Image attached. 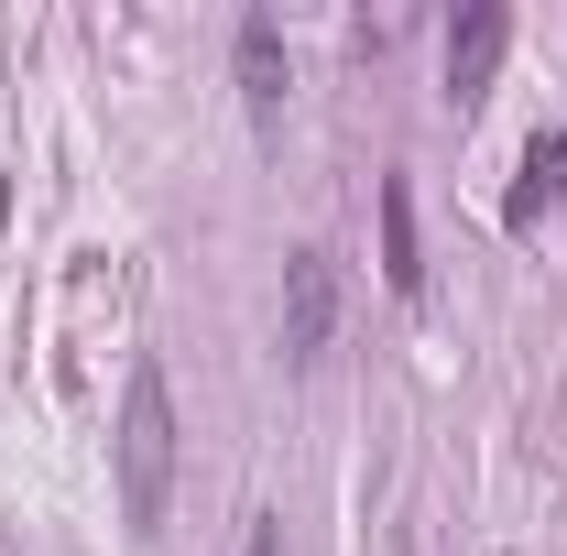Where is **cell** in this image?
<instances>
[{
    "label": "cell",
    "mask_w": 567,
    "mask_h": 556,
    "mask_svg": "<svg viewBox=\"0 0 567 556\" xmlns=\"http://www.w3.org/2000/svg\"><path fill=\"white\" fill-rule=\"evenodd\" d=\"M110 459H121V524L153 535V524H164V502H175V382H164V360H132Z\"/></svg>",
    "instance_id": "6da1fadb"
},
{
    "label": "cell",
    "mask_w": 567,
    "mask_h": 556,
    "mask_svg": "<svg viewBox=\"0 0 567 556\" xmlns=\"http://www.w3.org/2000/svg\"><path fill=\"white\" fill-rule=\"evenodd\" d=\"M502 55H513V11H502V0H470V11L447 22V99L481 110L492 76H502Z\"/></svg>",
    "instance_id": "7a4b0ae2"
},
{
    "label": "cell",
    "mask_w": 567,
    "mask_h": 556,
    "mask_svg": "<svg viewBox=\"0 0 567 556\" xmlns=\"http://www.w3.org/2000/svg\"><path fill=\"white\" fill-rule=\"evenodd\" d=\"M339 328V262L328 251H284V360H317Z\"/></svg>",
    "instance_id": "3957f363"
},
{
    "label": "cell",
    "mask_w": 567,
    "mask_h": 556,
    "mask_svg": "<svg viewBox=\"0 0 567 556\" xmlns=\"http://www.w3.org/2000/svg\"><path fill=\"white\" fill-rule=\"evenodd\" d=\"M284 87H295V66H284V22H274V11H251V22H240V99H251L262 132L284 121Z\"/></svg>",
    "instance_id": "277c9868"
},
{
    "label": "cell",
    "mask_w": 567,
    "mask_h": 556,
    "mask_svg": "<svg viewBox=\"0 0 567 556\" xmlns=\"http://www.w3.org/2000/svg\"><path fill=\"white\" fill-rule=\"evenodd\" d=\"M546 208H567V132H535V142H524V186L502 197V229H535Z\"/></svg>",
    "instance_id": "5b68a950"
},
{
    "label": "cell",
    "mask_w": 567,
    "mask_h": 556,
    "mask_svg": "<svg viewBox=\"0 0 567 556\" xmlns=\"http://www.w3.org/2000/svg\"><path fill=\"white\" fill-rule=\"evenodd\" d=\"M382 284H393V295H415V284H425V251H415V186H404V175L382 186Z\"/></svg>",
    "instance_id": "8992f818"
},
{
    "label": "cell",
    "mask_w": 567,
    "mask_h": 556,
    "mask_svg": "<svg viewBox=\"0 0 567 556\" xmlns=\"http://www.w3.org/2000/svg\"><path fill=\"white\" fill-rule=\"evenodd\" d=\"M240 556H284V524H274V513L251 524V546H240Z\"/></svg>",
    "instance_id": "52a82bcc"
},
{
    "label": "cell",
    "mask_w": 567,
    "mask_h": 556,
    "mask_svg": "<svg viewBox=\"0 0 567 556\" xmlns=\"http://www.w3.org/2000/svg\"><path fill=\"white\" fill-rule=\"evenodd\" d=\"M404 556H415V546H404Z\"/></svg>",
    "instance_id": "ba28073f"
}]
</instances>
